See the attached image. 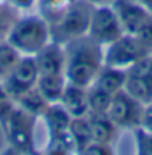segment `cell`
<instances>
[{"mask_svg":"<svg viewBox=\"0 0 152 155\" xmlns=\"http://www.w3.org/2000/svg\"><path fill=\"white\" fill-rule=\"evenodd\" d=\"M68 82L89 87L104 65V47L87 34L63 44Z\"/></svg>","mask_w":152,"mask_h":155,"instance_id":"6da1fadb","label":"cell"},{"mask_svg":"<svg viewBox=\"0 0 152 155\" xmlns=\"http://www.w3.org/2000/svg\"><path fill=\"white\" fill-rule=\"evenodd\" d=\"M7 41L21 55L34 57L41 48H44L52 41L50 24L39 13L19 15L10 29Z\"/></svg>","mask_w":152,"mask_h":155,"instance_id":"7a4b0ae2","label":"cell"},{"mask_svg":"<svg viewBox=\"0 0 152 155\" xmlns=\"http://www.w3.org/2000/svg\"><path fill=\"white\" fill-rule=\"evenodd\" d=\"M92 10H94V5L87 0H75L66 8V12L55 23L50 24L52 41L63 45L73 39L87 34Z\"/></svg>","mask_w":152,"mask_h":155,"instance_id":"3957f363","label":"cell"},{"mask_svg":"<svg viewBox=\"0 0 152 155\" xmlns=\"http://www.w3.org/2000/svg\"><path fill=\"white\" fill-rule=\"evenodd\" d=\"M37 116L29 111L19 108L16 105L13 113L10 115L7 123L2 128L8 147L18 153H34V126H36Z\"/></svg>","mask_w":152,"mask_h":155,"instance_id":"277c9868","label":"cell"},{"mask_svg":"<svg viewBox=\"0 0 152 155\" xmlns=\"http://www.w3.org/2000/svg\"><path fill=\"white\" fill-rule=\"evenodd\" d=\"M149 53V48L136 34L125 32L117 41L104 47V63L128 70L130 66H133L136 61H139Z\"/></svg>","mask_w":152,"mask_h":155,"instance_id":"5b68a950","label":"cell"},{"mask_svg":"<svg viewBox=\"0 0 152 155\" xmlns=\"http://www.w3.org/2000/svg\"><path fill=\"white\" fill-rule=\"evenodd\" d=\"M121 34H125L118 16L112 5H97L92 10L87 36L99 42L102 47L117 41Z\"/></svg>","mask_w":152,"mask_h":155,"instance_id":"8992f818","label":"cell"},{"mask_svg":"<svg viewBox=\"0 0 152 155\" xmlns=\"http://www.w3.org/2000/svg\"><path fill=\"white\" fill-rule=\"evenodd\" d=\"M144 111V104L130 95L125 89L118 91L112 95L107 115L120 129H131L138 128L141 124V116Z\"/></svg>","mask_w":152,"mask_h":155,"instance_id":"52a82bcc","label":"cell"},{"mask_svg":"<svg viewBox=\"0 0 152 155\" xmlns=\"http://www.w3.org/2000/svg\"><path fill=\"white\" fill-rule=\"evenodd\" d=\"M37 78H39V71H37L36 61H34V57L23 55L15 65V68L10 71V74L3 78L0 82L5 87V91L13 99H16L26 91L36 87Z\"/></svg>","mask_w":152,"mask_h":155,"instance_id":"ba28073f","label":"cell"},{"mask_svg":"<svg viewBox=\"0 0 152 155\" xmlns=\"http://www.w3.org/2000/svg\"><path fill=\"white\" fill-rule=\"evenodd\" d=\"M112 8L115 10L123 31L128 34H139L146 24L152 21V13L136 0H113Z\"/></svg>","mask_w":152,"mask_h":155,"instance_id":"9c48e42d","label":"cell"},{"mask_svg":"<svg viewBox=\"0 0 152 155\" xmlns=\"http://www.w3.org/2000/svg\"><path fill=\"white\" fill-rule=\"evenodd\" d=\"M34 61L37 65L39 76L65 74V47L55 41H50L34 55Z\"/></svg>","mask_w":152,"mask_h":155,"instance_id":"30bf717a","label":"cell"},{"mask_svg":"<svg viewBox=\"0 0 152 155\" xmlns=\"http://www.w3.org/2000/svg\"><path fill=\"white\" fill-rule=\"evenodd\" d=\"M41 118L46 123L47 128V139L57 137L68 133V126L71 121V115L63 108V105L60 102H53L46 107V110L42 111Z\"/></svg>","mask_w":152,"mask_h":155,"instance_id":"8fae6325","label":"cell"},{"mask_svg":"<svg viewBox=\"0 0 152 155\" xmlns=\"http://www.w3.org/2000/svg\"><path fill=\"white\" fill-rule=\"evenodd\" d=\"M58 102L71 115V118H75V116H84L89 113V107H87V87L68 82Z\"/></svg>","mask_w":152,"mask_h":155,"instance_id":"7c38bea8","label":"cell"},{"mask_svg":"<svg viewBox=\"0 0 152 155\" xmlns=\"http://www.w3.org/2000/svg\"><path fill=\"white\" fill-rule=\"evenodd\" d=\"M126 76H128V70L123 68H117V66H110V65H102V68L97 73L94 82L91 86H96L99 89L109 92V94H117L118 91L125 89V82H126Z\"/></svg>","mask_w":152,"mask_h":155,"instance_id":"4fadbf2b","label":"cell"},{"mask_svg":"<svg viewBox=\"0 0 152 155\" xmlns=\"http://www.w3.org/2000/svg\"><path fill=\"white\" fill-rule=\"evenodd\" d=\"M87 116H89V123H91L92 140L113 145L121 129L109 118V115L107 113H87Z\"/></svg>","mask_w":152,"mask_h":155,"instance_id":"5bb4252c","label":"cell"},{"mask_svg":"<svg viewBox=\"0 0 152 155\" xmlns=\"http://www.w3.org/2000/svg\"><path fill=\"white\" fill-rule=\"evenodd\" d=\"M68 84L65 74H46L37 78V89L49 104L58 102Z\"/></svg>","mask_w":152,"mask_h":155,"instance_id":"9a60e30c","label":"cell"},{"mask_svg":"<svg viewBox=\"0 0 152 155\" xmlns=\"http://www.w3.org/2000/svg\"><path fill=\"white\" fill-rule=\"evenodd\" d=\"M68 133H70L73 142L76 145V152L81 153L83 149L92 140L91 136V123H89V116H75L70 121L68 126Z\"/></svg>","mask_w":152,"mask_h":155,"instance_id":"2e32d148","label":"cell"},{"mask_svg":"<svg viewBox=\"0 0 152 155\" xmlns=\"http://www.w3.org/2000/svg\"><path fill=\"white\" fill-rule=\"evenodd\" d=\"M15 102H16V105L19 107V108L29 111V113H32L34 116H37V118H41L42 111L46 110V107L49 105V102L44 99V95L39 92L37 86L26 91L19 97H16Z\"/></svg>","mask_w":152,"mask_h":155,"instance_id":"e0dca14e","label":"cell"},{"mask_svg":"<svg viewBox=\"0 0 152 155\" xmlns=\"http://www.w3.org/2000/svg\"><path fill=\"white\" fill-rule=\"evenodd\" d=\"M75 0H37V13L47 19L49 24L55 23Z\"/></svg>","mask_w":152,"mask_h":155,"instance_id":"ac0fdd59","label":"cell"},{"mask_svg":"<svg viewBox=\"0 0 152 155\" xmlns=\"http://www.w3.org/2000/svg\"><path fill=\"white\" fill-rule=\"evenodd\" d=\"M23 55L8 41H0V81L10 74Z\"/></svg>","mask_w":152,"mask_h":155,"instance_id":"d6986e66","label":"cell"},{"mask_svg":"<svg viewBox=\"0 0 152 155\" xmlns=\"http://www.w3.org/2000/svg\"><path fill=\"white\" fill-rule=\"evenodd\" d=\"M112 100V94L99 89L96 86L87 87V107L89 113H107Z\"/></svg>","mask_w":152,"mask_h":155,"instance_id":"ffe728a7","label":"cell"},{"mask_svg":"<svg viewBox=\"0 0 152 155\" xmlns=\"http://www.w3.org/2000/svg\"><path fill=\"white\" fill-rule=\"evenodd\" d=\"M19 12L7 2L0 3V41H7L10 29L18 19Z\"/></svg>","mask_w":152,"mask_h":155,"instance_id":"44dd1931","label":"cell"},{"mask_svg":"<svg viewBox=\"0 0 152 155\" xmlns=\"http://www.w3.org/2000/svg\"><path fill=\"white\" fill-rule=\"evenodd\" d=\"M47 153H73L76 152V145L73 142L70 133H65L57 137H50L47 139V147H46Z\"/></svg>","mask_w":152,"mask_h":155,"instance_id":"7402d4cb","label":"cell"},{"mask_svg":"<svg viewBox=\"0 0 152 155\" xmlns=\"http://www.w3.org/2000/svg\"><path fill=\"white\" fill-rule=\"evenodd\" d=\"M136 152L141 155H152V133L143 129L141 126L133 129Z\"/></svg>","mask_w":152,"mask_h":155,"instance_id":"603a6c76","label":"cell"},{"mask_svg":"<svg viewBox=\"0 0 152 155\" xmlns=\"http://www.w3.org/2000/svg\"><path fill=\"white\" fill-rule=\"evenodd\" d=\"M15 107H16V102L12 95L5 91V87L0 82V129L5 126L7 120L10 118V115L13 113Z\"/></svg>","mask_w":152,"mask_h":155,"instance_id":"cb8c5ba5","label":"cell"},{"mask_svg":"<svg viewBox=\"0 0 152 155\" xmlns=\"http://www.w3.org/2000/svg\"><path fill=\"white\" fill-rule=\"evenodd\" d=\"M81 153L110 155V153H113V145H112V144H104V142H97V140H91V142L83 149Z\"/></svg>","mask_w":152,"mask_h":155,"instance_id":"d4e9b609","label":"cell"},{"mask_svg":"<svg viewBox=\"0 0 152 155\" xmlns=\"http://www.w3.org/2000/svg\"><path fill=\"white\" fill-rule=\"evenodd\" d=\"M139 126L143 129L152 133V102L144 105V111H143V116H141V124Z\"/></svg>","mask_w":152,"mask_h":155,"instance_id":"484cf974","label":"cell"},{"mask_svg":"<svg viewBox=\"0 0 152 155\" xmlns=\"http://www.w3.org/2000/svg\"><path fill=\"white\" fill-rule=\"evenodd\" d=\"M3 2H7L8 5L15 7L18 12H29L31 8L36 7L37 0H3Z\"/></svg>","mask_w":152,"mask_h":155,"instance_id":"4316f807","label":"cell"},{"mask_svg":"<svg viewBox=\"0 0 152 155\" xmlns=\"http://www.w3.org/2000/svg\"><path fill=\"white\" fill-rule=\"evenodd\" d=\"M87 2L92 3L94 7H97V5H112L113 0H87Z\"/></svg>","mask_w":152,"mask_h":155,"instance_id":"83f0119b","label":"cell"},{"mask_svg":"<svg viewBox=\"0 0 152 155\" xmlns=\"http://www.w3.org/2000/svg\"><path fill=\"white\" fill-rule=\"evenodd\" d=\"M136 2H138V3H141L144 8H147L149 12L152 13V0H136Z\"/></svg>","mask_w":152,"mask_h":155,"instance_id":"f1b7e54d","label":"cell"},{"mask_svg":"<svg viewBox=\"0 0 152 155\" xmlns=\"http://www.w3.org/2000/svg\"><path fill=\"white\" fill-rule=\"evenodd\" d=\"M0 3H3V0H0Z\"/></svg>","mask_w":152,"mask_h":155,"instance_id":"f546056e","label":"cell"}]
</instances>
